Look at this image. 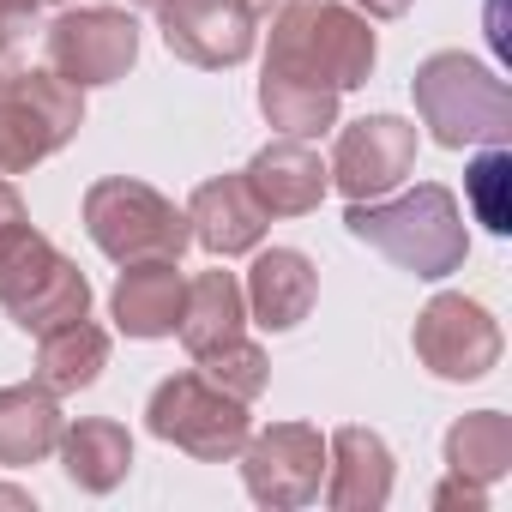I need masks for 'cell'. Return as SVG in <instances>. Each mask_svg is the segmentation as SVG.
<instances>
[{
  "label": "cell",
  "instance_id": "obj_1",
  "mask_svg": "<svg viewBox=\"0 0 512 512\" xmlns=\"http://www.w3.org/2000/svg\"><path fill=\"white\" fill-rule=\"evenodd\" d=\"M350 235L368 241L374 253L410 278H452L470 253V235H464V211L452 199V187L440 181H416L410 193H386V199H350L344 211Z\"/></svg>",
  "mask_w": 512,
  "mask_h": 512
},
{
  "label": "cell",
  "instance_id": "obj_2",
  "mask_svg": "<svg viewBox=\"0 0 512 512\" xmlns=\"http://www.w3.org/2000/svg\"><path fill=\"white\" fill-rule=\"evenodd\" d=\"M374 19H362L344 0H290V7L272 13L266 31V73L284 79H308L326 91H356L374 73Z\"/></svg>",
  "mask_w": 512,
  "mask_h": 512
},
{
  "label": "cell",
  "instance_id": "obj_3",
  "mask_svg": "<svg viewBox=\"0 0 512 512\" xmlns=\"http://www.w3.org/2000/svg\"><path fill=\"white\" fill-rule=\"evenodd\" d=\"M410 97H416V115H422L428 139L446 145V151L506 145V133H512V85L464 49L428 55L410 79Z\"/></svg>",
  "mask_w": 512,
  "mask_h": 512
},
{
  "label": "cell",
  "instance_id": "obj_4",
  "mask_svg": "<svg viewBox=\"0 0 512 512\" xmlns=\"http://www.w3.org/2000/svg\"><path fill=\"white\" fill-rule=\"evenodd\" d=\"M0 308L7 320L31 338L67 326V320H85L91 314V284L85 272L67 260V253L25 217L0 235Z\"/></svg>",
  "mask_w": 512,
  "mask_h": 512
},
{
  "label": "cell",
  "instance_id": "obj_5",
  "mask_svg": "<svg viewBox=\"0 0 512 512\" xmlns=\"http://www.w3.org/2000/svg\"><path fill=\"white\" fill-rule=\"evenodd\" d=\"M85 235L103 260L133 266V260H181L193 247V223L175 199H163L157 187L133 181V175H103L85 187Z\"/></svg>",
  "mask_w": 512,
  "mask_h": 512
},
{
  "label": "cell",
  "instance_id": "obj_6",
  "mask_svg": "<svg viewBox=\"0 0 512 512\" xmlns=\"http://www.w3.org/2000/svg\"><path fill=\"white\" fill-rule=\"evenodd\" d=\"M85 127V91L49 67L0 73V175H25Z\"/></svg>",
  "mask_w": 512,
  "mask_h": 512
},
{
  "label": "cell",
  "instance_id": "obj_7",
  "mask_svg": "<svg viewBox=\"0 0 512 512\" xmlns=\"http://www.w3.org/2000/svg\"><path fill=\"white\" fill-rule=\"evenodd\" d=\"M145 428H151L163 446H175V452H187V458H199V464H229V458L247 446L253 416H247L241 398H229V392L211 386L199 368H187V374L157 380V392L145 398Z\"/></svg>",
  "mask_w": 512,
  "mask_h": 512
},
{
  "label": "cell",
  "instance_id": "obj_8",
  "mask_svg": "<svg viewBox=\"0 0 512 512\" xmlns=\"http://www.w3.org/2000/svg\"><path fill=\"white\" fill-rule=\"evenodd\" d=\"M43 55H49V73H61L79 91L115 85L139 61V19L133 7H91V0H79V7L55 13V25L43 31Z\"/></svg>",
  "mask_w": 512,
  "mask_h": 512
},
{
  "label": "cell",
  "instance_id": "obj_9",
  "mask_svg": "<svg viewBox=\"0 0 512 512\" xmlns=\"http://www.w3.org/2000/svg\"><path fill=\"white\" fill-rule=\"evenodd\" d=\"M241 458V488L272 506V512H296L308 500H320L326 482V434L314 422H272V428H253Z\"/></svg>",
  "mask_w": 512,
  "mask_h": 512
},
{
  "label": "cell",
  "instance_id": "obj_10",
  "mask_svg": "<svg viewBox=\"0 0 512 512\" xmlns=\"http://www.w3.org/2000/svg\"><path fill=\"white\" fill-rule=\"evenodd\" d=\"M410 350H416V362H422L434 380L464 386V380L494 374L506 338H500V320H494L482 302H470V296H458V290H440V296L416 314Z\"/></svg>",
  "mask_w": 512,
  "mask_h": 512
},
{
  "label": "cell",
  "instance_id": "obj_11",
  "mask_svg": "<svg viewBox=\"0 0 512 512\" xmlns=\"http://www.w3.org/2000/svg\"><path fill=\"white\" fill-rule=\"evenodd\" d=\"M410 169H416V121H404V115L350 121L326 163V175L344 199H386L410 181Z\"/></svg>",
  "mask_w": 512,
  "mask_h": 512
},
{
  "label": "cell",
  "instance_id": "obj_12",
  "mask_svg": "<svg viewBox=\"0 0 512 512\" xmlns=\"http://www.w3.org/2000/svg\"><path fill=\"white\" fill-rule=\"evenodd\" d=\"M157 31L175 61L217 73V67H241L253 55L260 13H253V0H163Z\"/></svg>",
  "mask_w": 512,
  "mask_h": 512
},
{
  "label": "cell",
  "instance_id": "obj_13",
  "mask_svg": "<svg viewBox=\"0 0 512 512\" xmlns=\"http://www.w3.org/2000/svg\"><path fill=\"white\" fill-rule=\"evenodd\" d=\"M247 320L260 326V332H296L314 302H320V272L302 247H253V266H247Z\"/></svg>",
  "mask_w": 512,
  "mask_h": 512
},
{
  "label": "cell",
  "instance_id": "obj_14",
  "mask_svg": "<svg viewBox=\"0 0 512 512\" xmlns=\"http://www.w3.org/2000/svg\"><path fill=\"white\" fill-rule=\"evenodd\" d=\"M241 181H247L253 199H260L266 217H308L332 193V175H326V163H320V151L308 139H272V145H260V151L247 157Z\"/></svg>",
  "mask_w": 512,
  "mask_h": 512
},
{
  "label": "cell",
  "instance_id": "obj_15",
  "mask_svg": "<svg viewBox=\"0 0 512 512\" xmlns=\"http://www.w3.org/2000/svg\"><path fill=\"white\" fill-rule=\"evenodd\" d=\"M392 470H398L392 446L374 428L350 422V428L326 434V482H320V494L338 512H380L392 500Z\"/></svg>",
  "mask_w": 512,
  "mask_h": 512
},
{
  "label": "cell",
  "instance_id": "obj_16",
  "mask_svg": "<svg viewBox=\"0 0 512 512\" xmlns=\"http://www.w3.org/2000/svg\"><path fill=\"white\" fill-rule=\"evenodd\" d=\"M187 211V223H193V241L205 247V253H217V260H235V253H253L266 241V211H260V199L247 193V181H241V169L235 175H211V181H199L193 187V199L181 205Z\"/></svg>",
  "mask_w": 512,
  "mask_h": 512
},
{
  "label": "cell",
  "instance_id": "obj_17",
  "mask_svg": "<svg viewBox=\"0 0 512 512\" xmlns=\"http://www.w3.org/2000/svg\"><path fill=\"white\" fill-rule=\"evenodd\" d=\"M181 260H133L121 266L115 290H109V314L127 338H175L181 326V296L187 278L175 272Z\"/></svg>",
  "mask_w": 512,
  "mask_h": 512
},
{
  "label": "cell",
  "instance_id": "obj_18",
  "mask_svg": "<svg viewBox=\"0 0 512 512\" xmlns=\"http://www.w3.org/2000/svg\"><path fill=\"white\" fill-rule=\"evenodd\" d=\"M247 332V296H241V278L235 272H199V278H187V296H181V326H175V338H181V350L199 362V356H211V350H223V344H235Z\"/></svg>",
  "mask_w": 512,
  "mask_h": 512
},
{
  "label": "cell",
  "instance_id": "obj_19",
  "mask_svg": "<svg viewBox=\"0 0 512 512\" xmlns=\"http://www.w3.org/2000/svg\"><path fill=\"white\" fill-rule=\"evenodd\" d=\"M61 470L79 494H115L133 470V434L115 416H79L61 434Z\"/></svg>",
  "mask_w": 512,
  "mask_h": 512
},
{
  "label": "cell",
  "instance_id": "obj_20",
  "mask_svg": "<svg viewBox=\"0 0 512 512\" xmlns=\"http://www.w3.org/2000/svg\"><path fill=\"white\" fill-rule=\"evenodd\" d=\"M61 434H67V416L43 380L37 386H0V464L7 470L55 458Z\"/></svg>",
  "mask_w": 512,
  "mask_h": 512
},
{
  "label": "cell",
  "instance_id": "obj_21",
  "mask_svg": "<svg viewBox=\"0 0 512 512\" xmlns=\"http://www.w3.org/2000/svg\"><path fill=\"white\" fill-rule=\"evenodd\" d=\"M103 368H109V332L91 326V314H85V320H67V326H55V332L37 338V380H43L55 398L97 386Z\"/></svg>",
  "mask_w": 512,
  "mask_h": 512
},
{
  "label": "cell",
  "instance_id": "obj_22",
  "mask_svg": "<svg viewBox=\"0 0 512 512\" xmlns=\"http://www.w3.org/2000/svg\"><path fill=\"white\" fill-rule=\"evenodd\" d=\"M446 470L464 482L494 488L512 470V416L506 410H470L446 428Z\"/></svg>",
  "mask_w": 512,
  "mask_h": 512
},
{
  "label": "cell",
  "instance_id": "obj_23",
  "mask_svg": "<svg viewBox=\"0 0 512 512\" xmlns=\"http://www.w3.org/2000/svg\"><path fill=\"white\" fill-rule=\"evenodd\" d=\"M260 115L284 139H320L326 127H338V91L308 85V79H284V73H260Z\"/></svg>",
  "mask_w": 512,
  "mask_h": 512
},
{
  "label": "cell",
  "instance_id": "obj_24",
  "mask_svg": "<svg viewBox=\"0 0 512 512\" xmlns=\"http://www.w3.org/2000/svg\"><path fill=\"white\" fill-rule=\"evenodd\" d=\"M464 193H470V211L488 235H512V151L506 145H482L470 157Z\"/></svg>",
  "mask_w": 512,
  "mask_h": 512
},
{
  "label": "cell",
  "instance_id": "obj_25",
  "mask_svg": "<svg viewBox=\"0 0 512 512\" xmlns=\"http://www.w3.org/2000/svg\"><path fill=\"white\" fill-rule=\"evenodd\" d=\"M211 386H223L229 398H241V404H253L266 386H272V362H266V350L253 344L247 332L235 338V344H223V350H211V356H199L193 362Z\"/></svg>",
  "mask_w": 512,
  "mask_h": 512
},
{
  "label": "cell",
  "instance_id": "obj_26",
  "mask_svg": "<svg viewBox=\"0 0 512 512\" xmlns=\"http://www.w3.org/2000/svg\"><path fill=\"white\" fill-rule=\"evenodd\" d=\"M31 31H37V19L19 7V0H0V73L19 67V49H25Z\"/></svg>",
  "mask_w": 512,
  "mask_h": 512
},
{
  "label": "cell",
  "instance_id": "obj_27",
  "mask_svg": "<svg viewBox=\"0 0 512 512\" xmlns=\"http://www.w3.org/2000/svg\"><path fill=\"white\" fill-rule=\"evenodd\" d=\"M434 506H470V512H482V506H488V488H482V482H464V476L446 470V482L434 488Z\"/></svg>",
  "mask_w": 512,
  "mask_h": 512
},
{
  "label": "cell",
  "instance_id": "obj_28",
  "mask_svg": "<svg viewBox=\"0 0 512 512\" xmlns=\"http://www.w3.org/2000/svg\"><path fill=\"white\" fill-rule=\"evenodd\" d=\"M31 211H25V199H19V187L7 181V175H0V235H7L13 223H25Z\"/></svg>",
  "mask_w": 512,
  "mask_h": 512
},
{
  "label": "cell",
  "instance_id": "obj_29",
  "mask_svg": "<svg viewBox=\"0 0 512 512\" xmlns=\"http://www.w3.org/2000/svg\"><path fill=\"white\" fill-rule=\"evenodd\" d=\"M350 7H362V19H404L410 0H350Z\"/></svg>",
  "mask_w": 512,
  "mask_h": 512
},
{
  "label": "cell",
  "instance_id": "obj_30",
  "mask_svg": "<svg viewBox=\"0 0 512 512\" xmlns=\"http://www.w3.org/2000/svg\"><path fill=\"white\" fill-rule=\"evenodd\" d=\"M19 7H25L31 19H43V13H67V7H79V0H19Z\"/></svg>",
  "mask_w": 512,
  "mask_h": 512
},
{
  "label": "cell",
  "instance_id": "obj_31",
  "mask_svg": "<svg viewBox=\"0 0 512 512\" xmlns=\"http://www.w3.org/2000/svg\"><path fill=\"white\" fill-rule=\"evenodd\" d=\"M0 506H19V512H37V500L25 488H0Z\"/></svg>",
  "mask_w": 512,
  "mask_h": 512
},
{
  "label": "cell",
  "instance_id": "obj_32",
  "mask_svg": "<svg viewBox=\"0 0 512 512\" xmlns=\"http://www.w3.org/2000/svg\"><path fill=\"white\" fill-rule=\"evenodd\" d=\"M278 7H290V0H253V13H260V19H272Z\"/></svg>",
  "mask_w": 512,
  "mask_h": 512
},
{
  "label": "cell",
  "instance_id": "obj_33",
  "mask_svg": "<svg viewBox=\"0 0 512 512\" xmlns=\"http://www.w3.org/2000/svg\"><path fill=\"white\" fill-rule=\"evenodd\" d=\"M127 7H139V13H157V7H163V0H127Z\"/></svg>",
  "mask_w": 512,
  "mask_h": 512
}]
</instances>
